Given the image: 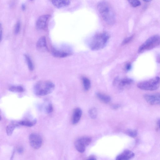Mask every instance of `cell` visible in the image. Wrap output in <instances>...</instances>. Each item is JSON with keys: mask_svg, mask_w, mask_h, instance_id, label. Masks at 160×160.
I'll use <instances>...</instances> for the list:
<instances>
[{"mask_svg": "<svg viewBox=\"0 0 160 160\" xmlns=\"http://www.w3.org/2000/svg\"><path fill=\"white\" fill-rule=\"evenodd\" d=\"M97 8L104 21L109 25L114 24L115 21V13L111 5L105 1L99 2Z\"/></svg>", "mask_w": 160, "mask_h": 160, "instance_id": "cell-1", "label": "cell"}, {"mask_svg": "<svg viewBox=\"0 0 160 160\" xmlns=\"http://www.w3.org/2000/svg\"><path fill=\"white\" fill-rule=\"evenodd\" d=\"M55 85L49 81H41L38 82L34 88L35 94L39 96H44L51 93L54 91Z\"/></svg>", "mask_w": 160, "mask_h": 160, "instance_id": "cell-2", "label": "cell"}, {"mask_svg": "<svg viewBox=\"0 0 160 160\" xmlns=\"http://www.w3.org/2000/svg\"><path fill=\"white\" fill-rule=\"evenodd\" d=\"M110 38L109 34L104 32L97 34L93 38L90 44L93 50H98L103 48Z\"/></svg>", "mask_w": 160, "mask_h": 160, "instance_id": "cell-3", "label": "cell"}, {"mask_svg": "<svg viewBox=\"0 0 160 160\" xmlns=\"http://www.w3.org/2000/svg\"><path fill=\"white\" fill-rule=\"evenodd\" d=\"M160 85V78L156 77L147 81L141 82L137 84V87L140 89L147 91L157 90Z\"/></svg>", "mask_w": 160, "mask_h": 160, "instance_id": "cell-4", "label": "cell"}, {"mask_svg": "<svg viewBox=\"0 0 160 160\" xmlns=\"http://www.w3.org/2000/svg\"><path fill=\"white\" fill-rule=\"evenodd\" d=\"M160 44V36L158 35H153L148 39L140 46L138 50L139 53L152 49Z\"/></svg>", "mask_w": 160, "mask_h": 160, "instance_id": "cell-5", "label": "cell"}, {"mask_svg": "<svg viewBox=\"0 0 160 160\" xmlns=\"http://www.w3.org/2000/svg\"><path fill=\"white\" fill-rule=\"evenodd\" d=\"M91 138L88 137L79 138L75 142V147L79 152L83 153L85 152L86 147L91 144Z\"/></svg>", "mask_w": 160, "mask_h": 160, "instance_id": "cell-6", "label": "cell"}, {"mask_svg": "<svg viewBox=\"0 0 160 160\" xmlns=\"http://www.w3.org/2000/svg\"><path fill=\"white\" fill-rule=\"evenodd\" d=\"M30 143L31 146L35 149L40 148L42 144V139L41 136L36 133H32L29 138Z\"/></svg>", "mask_w": 160, "mask_h": 160, "instance_id": "cell-7", "label": "cell"}, {"mask_svg": "<svg viewBox=\"0 0 160 160\" xmlns=\"http://www.w3.org/2000/svg\"><path fill=\"white\" fill-rule=\"evenodd\" d=\"M146 102L152 105H160V94H147L144 96Z\"/></svg>", "mask_w": 160, "mask_h": 160, "instance_id": "cell-8", "label": "cell"}, {"mask_svg": "<svg viewBox=\"0 0 160 160\" xmlns=\"http://www.w3.org/2000/svg\"><path fill=\"white\" fill-rule=\"evenodd\" d=\"M49 15H44L40 16L36 23L37 28L39 30L45 29L46 26L47 22L50 18Z\"/></svg>", "mask_w": 160, "mask_h": 160, "instance_id": "cell-9", "label": "cell"}, {"mask_svg": "<svg viewBox=\"0 0 160 160\" xmlns=\"http://www.w3.org/2000/svg\"><path fill=\"white\" fill-rule=\"evenodd\" d=\"M37 48L40 51L44 52L47 50L46 39L44 36L41 37L37 43Z\"/></svg>", "mask_w": 160, "mask_h": 160, "instance_id": "cell-10", "label": "cell"}, {"mask_svg": "<svg viewBox=\"0 0 160 160\" xmlns=\"http://www.w3.org/2000/svg\"><path fill=\"white\" fill-rule=\"evenodd\" d=\"M135 156V154L129 150H126L118 155L116 159L118 160H127L130 159Z\"/></svg>", "mask_w": 160, "mask_h": 160, "instance_id": "cell-11", "label": "cell"}, {"mask_svg": "<svg viewBox=\"0 0 160 160\" xmlns=\"http://www.w3.org/2000/svg\"><path fill=\"white\" fill-rule=\"evenodd\" d=\"M70 3V0H52L53 5L59 8L67 7Z\"/></svg>", "mask_w": 160, "mask_h": 160, "instance_id": "cell-12", "label": "cell"}, {"mask_svg": "<svg viewBox=\"0 0 160 160\" xmlns=\"http://www.w3.org/2000/svg\"><path fill=\"white\" fill-rule=\"evenodd\" d=\"M82 111L79 108H77L74 111L72 117V123L75 124L77 123L81 119Z\"/></svg>", "mask_w": 160, "mask_h": 160, "instance_id": "cell-13", "label": "cell"}, {"mask_svg": "<svg viewBox=\"0 0 160 160\" xmlns=\"http://www.w3.org/2000/svg\"><path fill=\"white\" fill-rule=\"evenodd\" d=\"M20 126L18 122H12L10 123L7 126L6 128V132L8 136H11L14 130L17 127Z\"/></svg>", "mask_w": 160, "mask_h": 160, "instance_id": "cell-14", "label": "cell"}, {"mask_svg": "<svg viewBox=\"0 0 160 160\" xmlns=\"http://www.w3.org/2000/svg\"><path fill=\"white\" fill-rule=\"evenodd\" d=\"M52 54L53 56L56 57L62 58L68 56L69 55V54L64 51L54 50L52 51Z\"/></svg>", "mask_w": 160, "mask_h": 160, "instance_id": "cell-15", "label": "cell"}, {"mask_svg": "<svg viewBox=\"0 0 160 160\" xmlns=\"http://www.w3.org/2000/svg\"><path fill=\"white\" fill-rule=\"evenodd\" d=\"M37 121L34 120L33 121L22 120L18 122L20 126H24L28 127H31L35 125L37 123Z\"/></svg>", "mask_w": 160, "mask_h": 160, "instance_id": "cell-16", "label": "cell"}, {"mask_svg": "<svg viewBox=\"0 0 160 160\" xmlns=\"http://www.w3.org/2000/svg\"><path fill=\"white\" fill-rule=\"evenodd\" d=\"M97 96L100 100L105 103H109L111 101L110 97L107 95L98 93L97 94Z\"/></svg>", "mask_w": 160, "mask_h": 160, "instance_id": "cell-17", "label": "cell"}, {"mask_svg": "<svg viewBox=\"0 0 160 160\" xmlns=\"http://www.w3.org/2000/svg\"><path fill=\"white\" fill-rule=\"evenodd\" d=\"M9 90L15 93H22L24 91V88L21 86H12L9 88Z\"/></svg>", "mask_w": 160, "mask_h": 160, "instance_id": "cell-18", "label": "cell"}, {"mask_svg": "<svg viewBox=\"0 0 160 160\" xmlns=\"http://www.w3.org/2000/svg\"><path fill=\"white\" fill-rule=\"evenodd\" d=\"M82 81L85 89L86 91L89 90L91 87V83L90 80L87 78L83 77Z\"/></svg>", "mask_w": 160, "mask_h": 160, "instance_id": "cell-19", "label": "cell"}, {"mask_svg": "<svg viewBox=\"0 0 160 160\" xmlns=\"http://www.w3.org/2000/svg\"><path fill=\"white\" fill-rule=\"evenodd\" d=\"M133 82V80L130 78H124L121 80L120 84V86L123 87L128 85L132 84Z\"/></svg>", "mask_w": 160, "mask_h": 160, "instance_id": "cell-20", "label": "cell"}, {"mask_svg": "<svg viewBox=\"0 0 160 160\" xmlns=\"http://www.w3.org/2000/svg\"><path fill=\"white\" fill-rule=\"evenodd\" d=\"M24 56L29 69L30 70H33L34 69V66L30 57L28 55H25Z\"/></svg>", "mask_w": 160, "mask_h": 160, "instance_id": "cell-21", "label": "cell"}, {"mask_svg": "<svg viewBox=\"0 0 160 160\" xmlns=\"http://www.w3.org/2000/svg\"><path fill=\"white\" fill-rule=\"evenodd\" d=\"M130 5L134 7H136L141 5L140 2L139 0H127Z\"/></svg>", "mask_w": 160, "mask_h": 160, "instance_id": "cell-22", "label": "cell"}, {"mask_svg": "<svg viewBox=\"0 0 160 160\" xmlns=\"http://www.w3.org/2000/svg\"><path fill=\"white\" fill-rule=\"evenodd\" d=\"M89 114L91 118L95 119L97 115V110L95 108L91 109L89 111Z\"/></svg>", "mask_w": 160, "mask_h": 160, "instance_id": "cell-23", "label": "cell"}, {"mask_svg": "<svg viewBox=\"0 0 160 160\" xmlns=\"http://www.w3.org/2000/svg\"><path fill=\"white\" fill-rule=\"evenodd\" d=\"M127 134L132 138H135L137 135V132L136 130H129L126 132Z\"/></svg>", "mask_w": 160, "mask_h": 160, "instance_id": "cell-24", "label": "cell"}, {"mask_svg": "<svg viewBox=\"0 0 160 160\" xmlns=\"http://www.w3.org/2000/svg\"><path fill=\"white\" fill-rule=\"evenodd\" d=\"M21 23L19 21H18L16 24L14 29V33L15 34H18L21 29Z\"/></svg>", "mask_w": 160, "mask_h": 160, "instance_id": "cell-25", "label": "cell"}, {"mask_svg": "<svg viewBox=\"0 0 160 160\" xmlns=\"http://www.w3.org/2000/svg\"><path fill=\"white\" fill-rule=\"evenodd\" d=\"M53 110V108L52 105L51 104H49L47 106L46 108V111L47 113L50 114Z\"/></svg>", "mask_w": 160, "mask_h": 160, "instance_id": "cell-26", "label": "cell"}, {"mask_svg": "<svg viewBox=\"0 0 160 160\" xmlns=\"http://www.w3.org/2000/svg\"><path fill=\"white\" fill-rule=\"evenodd\" d=\"M133 37H134V36L132 35V36L130 37L127 38L123 41L122 44H123V45H125V44L128 43L132 40Z\"/></svg>", "mask_w": 160, "mask_h": 160, "instance_id": "cell-27", "label": "cell"}, {"mask_svg": "<svg viewBox=\"0 0 160 160\" xmlns=\"http://www.w3.org/2000/svg\"><path fill=\"white\" fill-rule=\"evenodd\" d=\"M17 152L19 154H22L24 152V148L22 146H19L17 148Z\"/></svg>", "mask_w": 160, "mask_h": 160, "instance_id": "cell-28", "label": "cell"}, {"mask_svg": "<svg viewBox=\"0 0 160 160\" xmlns=\"http://www.w3.org/2000/svg\"><path fill=\"white\" fill-rule=\"evenodd\" d=\"M131 68V66L130 64H128L126 66V69L127 70H130Z\"/></svg>", "mask_w": 160, "mask_h": 160, "instance_id": "cell-29", "label": "cell"}, {"mask_svg": "<svg viewBox=\"0 0 160 160\" xmlns=\"http://www.w3.org/2000/svg\"><path fill=\"white\" fill-rule=\"evenodd\" d=\"M0 34H1V40H2V30L1 24V30H0Z\"/></svg>", "mask_w": 160, "mask_h": 160, "instance_id": "cell-30", "label": "cell"}, {"mask_svg": "<svg viewBox=\"0 0 160 160\" xmlns=\"http://www.w3.org/2000/svg\"><path fill=\"white\" fill-rule=\"evenodd\" d=\"M88 159L95 160L96 159L94 157V156H91V157L88 158Z\"/></svg>", "mask_w": 160, "mask_h": 160, "instance_id": "cell-31", "label": "cell"}, {"mask_svg": "<svg viewBox=\"0 0 160 160\" xmlns=\"http://www.w3.org/2000/svg\"><path fill=\"white\" fill-rule=\"evenodd\" d=\"M143 1L145 2H148L152 1V0H143Z\"/></svg>", "mask_w": 160, "mask_h": 160, "instance_id": "cell-32", "label": "cell"}, {"mask_svg": "<svg viewBox=\"0 0 160 160\" xmlns=\"http://www.w3.org/2000/svg\"><path fill=\"white\" fill-rule=\"evenodd\" d=\"M158 126L160 129V119L158 120Z\"/></svg>", "mask_w": 160, "mask_h": 160, "instance_id": "cell-33", "label": "cell"}, {"mask_svg": "<svg viewBox=\"0 0 160 160\" xmlns=\"http://www.w3.org/2000/svg\"><path fill=\"white\" fill-rule=\"evenodd\" d=\"M25 5H22V10H24L25 9Z\"/></svg>", "mask_w": 160, "mask_h": 160, "instance_id": "cell-34", "label": "cell"}, {"mask_svg": "<svg viewBox=\"0 0 160 160\" xmlns=\"http://www.w3.org/2000/svg\"><path fill=\"white\" fill-rule=\"evenodd\" d=\"M30 1H33V0H30Z\"/></svg>", "mask_w": 160, "mask_h": 160, "instance_id": "cell-35", "label": "cell"}]
</instances>
